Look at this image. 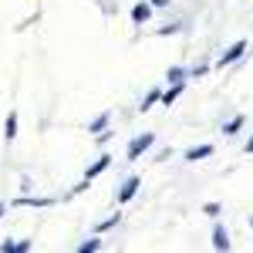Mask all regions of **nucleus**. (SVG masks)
<instances>
[{
	"mask_svg": "<svg viewBox=\"0 0 253 253\" xmlns=\"http://www.w3.org/2000/svg\"><path fill=\"white\" fill-rule=\"evenodd\" d=\"M247 51H250V41H247V38L233 41V44H230V47L216 58V68L223 71V68H230V64H236V61H243V58H247Z\"/></svg>",
	"mask_w": 253,
	"mask_h": 253,
	"instance_id": "obj_1",
	"label": "nucleus"
},
{
	"mask_svg": "<svg viewBox=\"0 0 253 253\" xmlns=\"http://www.w3.org/2000/svg\"><path fill=\"white\" fill-rule=\"evenodd\" d=\"M152 145H156V132H142V135H135L132 142H128V149H125V159H128V162H138V159L145 156Z\"/></svg>",
	"mask_w": 253,
	"mask_h": 253,
	"instance_id": "obj_2",
	"label": "nucleus"
},
{
	"mask_svg": "<svg viewBox=\"0 0 253 253\" xmlns=\"http://www.w3.org/2000/svg\"><path fill=\"white\" fill-rule=\"evenodd\" d=\"M138 189H142V179H138V175H125V182L118 186V193H115V203L118 206L132 203V199L138 196Z\"/></svg>",
	"mask_w": 253,
	"mask_h": 253,
	"instance_id": "obj_3",
	"label": "nucleus"
},
{
	"mask_svg": "<svg viewBox=\"0 0 253 253\" xmlns=\"http://www.w3.org/2000/svg\"><path fill=\"white\" fill-rule=\"evenodd\" d=\"M58 199L54 196H17L10 206H27V210H47V206H54Z\"/></svg>",
	"mask_w": 253,
	"mask_h": 253,
	"instance_id": "obj_4",
	"label": "nucleus"
},
{
	"mask_svg": "<svg viewBox=\"0 0 253 253\" xmlns=\"http://www.w3.org/2000/svg\"><path fill=\"white\" fill-rule=\"evenodd\" d=\"M210 243H213V250H219V253H226L230 247H233V240H230V230H226L219 219H216V226H213V240H210Z\"/></svg>",
	"mask_w": 253,
	"mask_h": 253,
	"instance_id": "obj_5",
	"label": "nucleus"
},
{
	"mask_svg": "<svg viewBox=\"0 0 253 253\" xmlns=\"http://www.w3.org/2000/svg\"><path fill=\"white\" fill-rule=\"evenodd\" d=\"M210 156H216V145H213V142H203V145H193V149H186V152H182L186 162H203V159H210Z\"/></svg>",
	"mask_w": 253,
	"mask_h": 253,
	"instance_id": "obj_6",
	"label": "nucleus"
},
{
	"mask_svg": "<svg viewBox=\"0 0 253 253\" xmlns=\"http://www.w3.org/2000/svg\"><path fill=\"white\" fill-rule=\"evenodd\" d=\"M108 166H112V156H108V152H101V156H98L95 162H91V166L84 169V182H95V179H98L101 172H105Z\"/></svg>",
	"mask_w": 253,
	"mask_h": 253,
	"instance_id": "obj_7",
	"label": "nucleus"
},
{
	"mask_svg": "<svg viewBox=\"0 0 253 253\" xmlns=\"http://www.w3.org/2000/svg\"><path fill=\"white\" fill-rule=\"evenodd\" d=\"M34 240H0V253H31Z\"/></svg>",
	"mask_w": 253,
	"mask_h": 253,
	"instance_id": "obj_8",
	"label": "nucleus"
},
{
	"mask_svg": "<svg viewBox=\"0 0 253 253\" xmlns=\"http://www.w3.org/2000/svg\"><path fill=\"white\" fill-rule=\"evenodd\" d=\"M152 20V3L149 0H138L132 7V24H149Z\"/></svg>",
	"mask_w": 253,
	"mask_h": 253,
	"instance_id": "obj_9",
	"label": "nucleus"
},
{
	"mask_svg": "<svg viewBox=\"0 0 253 253\" xmlns=\"http://www.w3.org/2000/svg\"><path fill=\"white\" fill-rule=\"evenodd\" d=\"M17 128H20V115L10 108L7 118H3V138H7V142H14V138H17Z\"/></svg>",
	"mask_w": 253,
	"mask_h": 253,
	"instance_id": "obj_10",
	"label": "nucleus"
},
{
	"mask_svg": "<svg viewBox=\"0 0 253 253\" xmlns=\"http://www.w3.org/2000/svg\"><path fill=\"white\" fill-rule=\"evenodd\" d=\"M243 125H247V115H233V118H226V122H223V135H226V138L240 135V132H243Z\"/></svg>",
	"mask_w": 253,
	"mask_h": 253,
	"instance_id": "obj_11",
	"label": "nucleus"
},
{
	"mask_svg": "<svg viewBox=\"0 0 253 253\" xmlns=\"http://www.w3.org/2000/svg\"><path fill=\"white\" fill-rule=\"evenodd\" d=\"M108 125H112V112H98V115L88 122V132H91V135H98V132H105Z\"/></svg>",
	"mask_w": 253,
	"mask_h": 253,
	"instance_id": "obj_12",
	"label": "nucleus"
},
{
	"mask_svg": "<svg viewBox=\"0 0 253 253\" xmlns=\"http://www.w3.org/2000/svg\"><path fill=\"white\" fill-rule=\"evenodd\" d=\"M159 95H162V88H149V91H145V98L138 101L135 108H138V112H142V115H145V112H149L152 105H159Z\"/></svg>",
	"mask_w": 253,
	"mask_h": 253,
	"instance_id": "obj_13",
	"label": "nucleus"
},
{
	"mask_svg": "<svg viewBox=\"0 0 253 253\" xmlns=\"http://www.w3.org/2000/svg\"><path fill=\"white\" fill-rule=\"evenodd\" d=\"M189 78V68H182V64H172L169 71H166V84H179V81Z\"/></svg>",
	"mask_w": 253,
	"mask_h": 253,
	"instance_id": "obj_14",
	"label": "nucleus"
},
{
	"mask_svg": "<svg viewBox=\"0 0 253 253\" xmlns=\"http://www.w3.org/2000/svg\"><path fill=\"white\" fill-rule=\"evenodd\" d=\"M101 247H105V243H101V233H95V236H88V240L78 243V253H98Z\"/></svg>",
	"mask_w": 253,
	"mask_h": 253,
	"instance_id": "obj_15",
	"label": "nucleus"
},
{
	"mask_svg": "<svg viewBox=\"0 0 253 253\" xmlns=\"http://www.w3.org/2000/svg\"><path fill=\"white\" fill-rule=\"evenodd\" d=\"M118 223H122V213H112V216H105L101 223L95 226V233H108V230H115Z\"/></svg>",
	"mask_w": 253,
	"mask_h": 253,
	"instance_id": "obj_16",
	"label": "nucleus"
},
{
	"mask_svg": "<svg viewBox=\"0 0 253 253\" xmlns=\"http://www.w3.org/2000/svg\"><path fill=\"white\" fill-rule=\"evenodd\" d=\"M203 216H210V219H219V216H223V206H219L216 199H210V203H203Z\"/></svg>",
	"mask_w": 253,
	"mask_h": 253,
	"instance_id": "obj_17",
	"label": "nucleus"
},
{
	"mask_svg": "<svg viewBox=\"0 0 253 253\" xmlns=\"http://www.w3.org/2000/svg\"><path fill=\"white\" fill-rule=\"evenodd\" d=\"M179 31H182V24H169V27H159L156 34L159 38H172V34H179Z\"/></svg>",
	"mask_w": 253,
	"mask_h": 253,
	"instance_id": "obj_18",
	"label": "nucleus"
},
{
	"mask_svg": "<svg viewBox=\"0 0 253 253\" xmlns=\"http://www.w3.org/2000/svg\"><path fill=\"white\" fill-rule=\"evenodd\" d=\"M210 75V64H196V68H189V78H206Z\"/></svg>",
	"mask_w": 253,
	"mask_h": 253,
	"instance_id": "obj_19",
	"label": "nucleus"
},
{
	"mask_svg": "<svg viewBox=\"0 0 253 253\" xmlns=\"http://www.w3.org/2000/svg\"><path fill=\"white\" fill-rule=\"evenodd\" d=\"M149 3H152V10H159V7H169L172 0H149Z\"/></svg>",
	"mask_w": 253,
	"mask_h": 253,
	"instance_id": "obj_20",
	"label": "nucleus"
},
{
	"mask_svg": "<svg viewBox=\"0 0 253 253\" xmlns=\"http://www.w3.org/2000/svg\"><path fill=\"white\" fill-rule=\"evenodd\" d=\"M243 152H247V156H253V132H250V138H247V145H243Z\"/></svg>",
	"mask_w": 253,
	"mask_h": 253,
	"instance_id": "obj_21",
	"label": "nucleus"
},
{
	"mask_svg": "<svg viewBox=\"0 0 253 253\" xmlns=\"http://www.w3.org/2000/svg\"><path fill=\"white\" fill-rule=\"evenodd\" d=\"M3 216H7V203H0V219H3Z\"/></svg>",
	"mask_w": 253,
	"mask_h": 253,
	"instance_id": "obj_22",
	"label": "nucleus"
}]
</instances>
